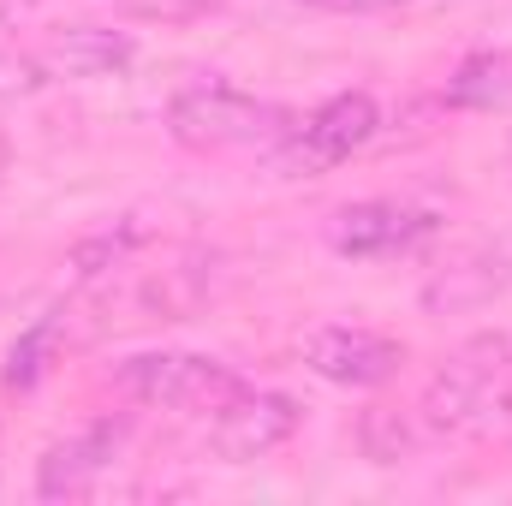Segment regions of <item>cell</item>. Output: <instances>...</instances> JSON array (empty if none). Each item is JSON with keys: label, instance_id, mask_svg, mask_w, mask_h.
<instances>
[{"label": "cell", "instance_id": "cell-1", "mask_svg": "<svg viewBox=\"0 0 512 506\" xmlns=\"http://www.w3.org/2000/svg\"><path fill=\"white\" fill-rule=\"evenodd\" d=\"M429 435H465L512 417V340L507 334H477L471 346L453 352V364L423 387L417 405Z\"/></svg>", "mask_w": 512, "mask_h": 506}, {"label": "cell", "instance_id": "cell-2", "mask_svg": "<svg viewBox=\"0 0 512 506\" xmlns=\"http://www.w3.org/2000/svg\"><path fill=\"white\" fill-rule=\"evenodd\" d=\"M298 120H286L280 108L245 96L227 78H191L185 90H173L167 102V131L185 149H233V143H280Z\"/></svg>", "mask_w": 512, "mask_h": 506}, {"label": "cell", "instance_id": "cell-3", "mask_svg": "<svg viewBox=\"0 0 512 506\" xmlns=\"http://www.w3.org/2000/svg\"><path fill=\"white\" fill-rule=\"evenodd\" d=\"M120 387L137 405L197 411V417H215L245 393V381L221 358H197V352H137V358L120 364Z\"/></svg>", "mask_w": 512, "mask_h": 506}, {"label": "cell", "instance_id": "cell-4", "mask_svg": "<svg viewBox=\"0 0 512 506\" xmlns=\"http://www.w3.org/2000/svg\"><path fill=\"white\" fill-rule=\"evenodd\" d=\"M376 126H382V114H376V96H364V90H346V96L322 102L310 120H298V126L274 143V167H280L286 179H316V173L340 167L352 149H364V143L376 137Z\"/></svg>", "mask_w": 512, "mask_h": 506}, {"label": "cell", "instance_id": "cell-5", "mask_svg": "<svg viewBox=\"0 0 512 506\" xmlns=\"http://www.w3.org/2000/svg\"><path fill=\"white\" fill-rule=\"evenodd\" d=\"M304 364L322 381H340V387H376L405 364V346L387 340L376 328H346V322H328L316 334H304Z\"/></svg>", "mask_w": 512, "mask_h": 506}, {"label": "cell", "instance_id": "cell-6", "mask_svg": "<svg viewBox=\"0 0 512 506\" xmlns=\"http://www.w3.org/2000/svg\"><path fill=\"white\" fill-rule=\"evenodd\" d=\"M429 233H435V215L411 209V203H393V197L352 203V209H340L328 221V245L340 256H399L417 239H429Z\"/></svg>", "mask_w": 512, "mask_h": 506}, {"label": "cell", "instance_id": "cell-7", "mask_svg": "<svg viewBox=\"0 0 512 506\" xmlns=\"http://www.w3.org/2000/svg\"><path fill=\"white\" fill-rule=\"evenodd\" d=\"M120 441H126V423L102 417V423L78 429L72 441L48 447L42 465H36V495H42V501H78V495H90V489L102 483V471L114 465Z\"/></svg>", "mask_w": 512, "mask_h": 506}, {"label": "cell", "instance_id": "cell-8", "mask_svg": "<svg viewBox=\"0 0 512 506\" xmlns=\"http://www.w3.org/2000/svg\"><path fill=\"white\" fill-rule=\"evenodd\" d=\"M298 405L286 399V393H239L227 411H215V447L233 459V465H245V459H262V453H274V447H286L292 435H298Z\"/></svg>", "mask_w": 512, "mask_h": 506}, {"label": "cell", "instance_id": "cell-9", "mask_svg": "<svg viewBox=\"0 0 512 506\" xmlns=\"http://www.w3.org/2000/svg\"><path fill=\"white\" fill-rule=\"evenodd\" d=\"M131 60H137V42L126 30H102V24H72L42 42L48 78H120Z\"/></svg>", "mask_w": 512, "mask_h": 506}, {"label": "cell", "instance_id": "cell-10", "mask_svg": "<svg viewBox=\"0 0 512 506\" xmlns=\"http://www.w3.org/2000/svg\"><path fill=\"white\" fill-rule=\"evenodd\" d=\"M512 286V239H495V245H477L471 256H459L423 298L441 310H459V304H489L495 292H507Z\"/></svg>", "mask_w": 512, "mask_h": 506}, {"label": "cell", "instance_id": "cell-11", "mask_svg": "<svg viewBox=\"0 0 512 506\" xmlns=\"http://www.w3.org/2000/svg\"><path fill=\"white\" fill-rule=\"evenodd\" d=\"M447 102H453V108H471V114H507L512 108V48L471 54V60L453 72Z\"/></svg>", "mask_w": 512, "mask_h": 506}, {"label": "cell", "instance_id": "cell-12", "mask_svg": "<svg viewBox=\"0 0 512 506\" xmlns=\"http://www.w3.org/2000/svg\"><path fill=\"white\" fill-rule=\"evenodd\" d=\"M143 245H149V215H120L114 227H102V233L78 239V245H72V256H66V268H72L78 280H102V274L126 268Z\"/></svg>", "mask_w": 512, "mask_h": 506}, {"label": "cell", "instance_id": "cell-13", "mask_svg": "<svg viewBox=\"0 0 512 506\" xmlns=\"http://www.w3.org/2000/svg\"><path fill=\"white\" fill-rule=\"evenodd\" d=\"M417 441H423V417L417 411H405V405H370V411H358V453L370 465L411 459Z\"/></svg>", "mask_w": 512, "mask_h": 506}, {"label": "cell", "instance_id": "cell-14", "mask_svg": "<svg viewBox=\"0 0 512 506\" xmlns=\"http://www.w3.org/2000/svg\"><path fill=\"white\" fill-rule=\"evenodd\" d=\"M54 334H60V322L42 316V322L12 346V358H6V387H36V381H42L48 358H54Z\"/></svg>", "mask_w": 512, "mask_h": 506}, {"label": "cell", "instance_id": "cell-15", "mask_svg": "<svg viewBox=\"0 0 512 506\" xmlns=\"http://www.w3.org/2000/svg\"><path fill=\"white\" fill-rule=\"evenodd\" d=\"M48 84L42 54H0V96H36Z\"/></svg>", "mask_w": 512, "mask_h": 506}, {"label": "cell", "instance_id": "cell-16", "mask_svg": "<svg viewBox=\"0 0 512 506\" xmlns=\"http://www.w3.org/2000/svg\"><path fill=\"white\" fill-rule=\"evenodd\" d=\"M30 6H36V0H0V36H6V30H18V24L30 18Z\"/></svg>", "mask_w": 512, "mask_h": 506}, {"label": "cell", "instance_id": "cell-17", "mask_svg": "<svg viewBox=\"0 0 512 506\" xmlns=\"http://www.w3.org/2000/svg\"><path fill=\"white\" fill-rule=\"evenodd\" d=\"M310 6H334V12H376V6H405V0H310Z\"/></svg>", "mask_w": 512, "mask_h": 506}, {"label": "cell", "instance_id": "cell-18", "mask_svg": "<svg viewBox=\"0 0 512 506\" xmlns=\"http://www.w3.org/2000/svg\"><path fill=\"white\" fill-rule=\"evenodd\" d=\"M0 167H6V143H0Z\"/></svg>", "mask_w": 512, "mask_h": 506}]
</instances>
